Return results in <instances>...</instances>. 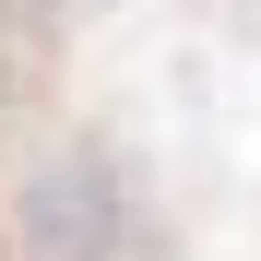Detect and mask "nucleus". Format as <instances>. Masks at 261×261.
I'll return each mask as SVG.
<instances>
[{
  "label": "nucleus",
  "mask_w": 261,
  "mask_h": 261,
  "mask_svg": "<svg viewBox=\"0 0 261 261\" xmlns=\"http://www.w3.org/2000/svg\"><path fill=\"white\" fill-rule=\"evenodd\" d=\"M12 249L24 261H119L130 249V166L95 130L24 154V178H12Z\"/></svg>",
  "instance_id": "1"
},
{
  "label": "nucleus",
  "mask_w": 261,
  "mask_h": 261,
  "mask_svg": "<svg viewBox=\"0 0 261 261\" xmlns=\"http://www.w3.org/2000/svg\"><path fill=\"white\" fill-rule=\"evenodd\" d=\"M36 12H48V0H0V24H36Z\"/></svg>",
  "instance_id": "2"
}]
</instances>
